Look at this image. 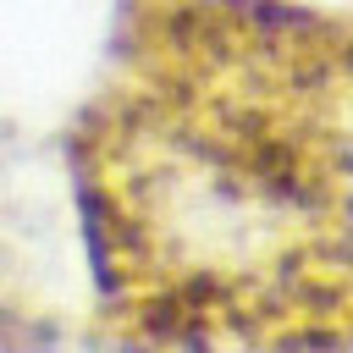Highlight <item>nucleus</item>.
<instances>
[{"label": "nucleus", "instance_id": "obj_1", "mask_svg": "<svg viewBox=\"0 0 353 353\" xmlns=\"http://www.w3.org/2000/svg\"><path fill=\"white\" fill-rule=\"evenodd\" d=\"M105 353H353V6L116 0L61 132Z\"/></svg>", "mask_w": 353, "mask_h": 353}, {"label": "nucleus", "instance_id": "obj_2", "mask_svg": "<svg viewBox=\"0 0 353 353\" xmlns=\"http://www.w3.org/2000/svg\"><path fill=\"white\" fill-rule=\"evenodd\" d=\"M83 314L61 287V232L28 143L0 127V353H66Z\"/></svg>", "mask_w": 353, "mask_h": 353}]
</instances>
